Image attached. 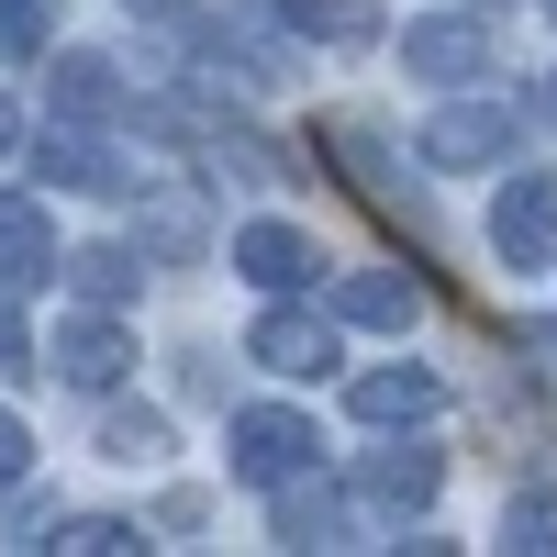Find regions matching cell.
I'll return each instance as SVG.
<instances>
[{"mask_svg": "<svg viewBox=\"0 0 557 557\" xmlns=\"http://www.w3.org/2000/svg\"><path fill=\"white\" fill-rule=\"evenodd\" d=\"M491 246H502V268H557V178H502Z\"/></svg>", "mask_w": 557, "mask_h": 557, "instance_id": "6da1fadb", "label": "cell"}, {"mask_svg": "<svg viewBox=\"0 0 557 557\" xmlns=\"http://www.w3.org/2000/svg\"><path fill=\"white\" fill-rule=\"evenodd\" d=\"M312 469V424L301 412H235V480H301Z\"/></svg>", "mask_w": 557, "mask_h": 557, "instance_id": "7a4b0ae2", "label": "cell"}, {"mask_svg": "<svg viewBox=\"0 0 557 557\" xmlns=\"http://www.w3.org/2000/svg\"><path fill=\"white\" fill-rule=\"evenodd\" d=\"M246 357L278 368V380H323V368H335V323H312V312H257Z\"/></svg>", "mask_w": 557, "mask_h": 557, "instance_id": "3957f363", "label": "cell"}, {"mask_svg": "<svg viewBox=\"0 0 557 557\" xmlns=\"http://www.w3.org/2000/svg\"><path fill=\"white\" fill-rule=\"evenodd\" d=\"M401 67H412V78H480V67H491V34H480V23H412V34H401Z\"/></svg>", "mask_w": 557, "mask_h": 557, "instance_id": "277c9868", "label": "cell"}, {"mask_svg": "<svg viewBox=\"0 0 557 557\" xmlns=\"http://www.w3.org/2000/svg\"><path fill=\"white\" fill-rule=\"evenodd\" d=\"M235 268L257 278V290H301L323 257H312V235H290V223H246V235H235Z\"/></svg>", "mask_w": 557, "mask_h": 557, "instance_id": "5b68a950", "label": "cell"}, {"mask_svg": "<svg viewBox=\"0 0 557 557\" xmlns=\"http://www.w3.org/2000/svg\"><path fill=\"white\" fill-rule=\"evenodd\" d=\"M45 268H57V235H45V212L0 190V290H34Z\"/></svg>", "mask_w": 557, "mask_h": 557, "instance_id": "8992f818", "label": "cell"}, {"mask_svg": "<svg viewBox=\"0 0 557 557\" xmlns=\"http://www.w3.org/2000/svg\"><path fill=\"white\" fill-rule=\"evenodd\" d=\"M335 312H346V323H391V335H401V323H424V278H391V268H357L346 290H335Z\"/></svg>", "mask_w": 557, "mask_h": 557, "instance_id": "52a82bcc", "label": "cell"}, {"mask_svg": "<svg viewBox=\"0 0 557 557\" xmlns=\"http://www.w3.org/2000/svg\"><path fill=\"white\" fill-rule=\"evenodd\" d=\"M502 146H513V123H502V112H480V101L435 112V134H424V157H446V168H491Z\"/></svg>", "mask_w": 557, "mask_h": 557, "instance_id": "ba28073f", "label": "cell"}, {"mask_svg": "<svg viewBox=\"0 0 557 557\" xmlns=\"http://www.w3.org/2000/svg\"><path fill=\"white\" fill-rule=\"evenodd\" d=\"M123 357H134V346L112 335L101 312H89V323H67V335H57V368H67L78 391H112V380H123Z\"/></svg>", "mask_w": 557, "mask_h": 557, "instance_id": "9c48e42d", "label": "cell"}, {"mask_svg": "<svg viewBox=\"0 0 557 557\" xmlns=\"http://www.w3.org/2000/svg\"><path fill=\"white\" fill-rule=\"evenodd\" d=\"M357 412H368V424H412V412H435V380H424V368H368Z\"/></svg>", "mask_w": 557, "mask_h": 557, "instance_id": "30bf717a", "label": "cell"}, {"mask_svg": "<svg viewBox=\"0 0 557 557\" xmlns=\"http://www.w3.org/2000/svg\"><path fill=\"white\" fill-rule=\"evenodd\" d=\"M368 502H391V513H424V502H435V457L424 446H391V457H368Z\"/></svg>", "mask_w": 557, "mask_h": 557, "instance_id": "8fae6325", "label": "cell"}, {"mask_svg": "<svg viewBox=\"0 0 557 557\" xmlns=\"http://www.w3.org/2000/svg\"><path fill=\"white\" fill-rule=\"evenodd\" d=\"M34 168L57 178V190H123V168H112L101 146H78V134H45V146H34Z\"/></svg>", "mask_w": 557, "mask_h": 557, "instance_id": "7c38bea8", "label": "cell"}, {"mask_svg": "<svg viewBox=\"0 0 557 557\" xmlns=\"http://www.w3.org/2000/svg\"><path fill=\"white\" fill-rule=\"evenodd\" d=\"M112 101H123V89H112L101 57H57V112H67V123H101Z\"/></svg>", "mask_w": 557, "mask_h": 557, "instance_id": "4fadbf2b", "label": "cell"}, {"mask_svg": "<svg viewBox=\"0 0 557 557\" xmlns=\"http://www.w3.org/2000/svg\"><path fill=\"white\" fill-rule=\"evenodd\" d=\"M335 535H346V513H335L323 491H290V502H278V546H335Z\"/></svg>", "mask_w": 557, "mask_h": 557, "instance_id": "5bb4252c", "label": "cell"}, {"mask_svg": "<svg viewBox=\"0 0 557 557\" xmlns=\"http://www.w3.org/2000/svg\"><path fill=\"white\" fill-rule=\"evenodd\" d=\"M290 23L323 34V45H368V34H380V12H357V0H290Z\"/></svg>", "mask_w": 557, "mask_h": 557, "instance_id": "9a60e30c", "label": "cell"}, {"mask_svg": "<svg viewBox=\"0 0 557 557\" xmlns=\"http://www.w3.org/2000/svg\"><path fill=\"white\" fill-rule=\"evenodd\" d=\"M502 546H524V557H557V491H524V502H513V524H502Z\"/></svg>", "mask_w": 557, "mask_h": 557, "instance_id": "2e32d148", "label": "cell"}, {"mask_svg": "<svg viewBox=\"0 0 557 557\" xmlns=\"http://www.w3.org/2000/svg\"><path fill=\"white\" fill-rule=\"evenodd\" d=\"M67 278H78L89 301H123V290H134V257H123V246H89V257H67Z\"/></svg>", "mask_w": 557, "mask_h": 557, "instance_id": "e0dca14e", "label": "cell"}, {"mask_svg": "<svg viewBox=\"0 0 557 557\" xmlns=\"http://www.w3.org/2000/svg\"><path fill=\"white\" fill-rule=\"evenodd\" d=\"M101 446L134 469V457H168V424H157V412H112V424H101Z\"/></svg>", "mask_w": 557, "mask_h": 557, "instance_id": "ac0fdd59", "label": "cell"}, {"mask_svg": "<svg viewBox=\"0 0 557 557\" xmlns=\"http://www.w3.org/2000/svg\"><path fill=\"white\" fill-rule=\"evenodd\" d=\"M45 0H0V57H45Z\"/></svg>", "mask_w": 557, "mask_h": 557, "instance_id": "d6986e66", "label": "cell"}, {"mask_svg": "<svg viewBox=\"0 0 557 557\" xmlns=\"http://www.w3.org/2000/svg\"><path fill=\"white\" fill-rule=\"evenodd\" d=\"M57 546H67V557H112V546H134V524H112V513H78Z\"/></svg>", "mask_w": 557, "mask_h": 557, "instance_id": "ffe728a7", "label": "cell"}, {"mask_svg": "<svg viewBox=\"0 0 557 557\" xmlns=\"http://www.w3.org/2000/svg\"><path fill=\"white\" fill-rule=\"evenodd\" d=\"M23 368H34V335H23L12 312H0V380H23Z\"/></svg>", "mask_w": 557, "mask_h": 557, "instance_id": "44dd1931", "label": "cell"}, {"mask_svg": "<svg viewBox=\"0 0 557 557\" xmlns=\"http://www.w3.org/2000/svg\"><path fill=\"white\" fill-rule=\"evenodd\" d=\"M12 480H23V424L0 412V491H12Z\"/></svg>", "mask_w": 557, "mask_h": 557, "instance_id": "7402d4cb", "label": "cell"}, {"mask_svg": "<svg viewBox=\"0 0 557 557\" xmlns=\"http://www.w3.org/2000/svg\"><path fill=\"white\" fill-rule=\"evenodd\" d=\"M0 146H12V101H0Z\"/></svg>", "mask_w": 557, "mask_h": 557, "instance_id": "603a6c76", "label": "cell"}, {"mask_svg": "<svg viewBox=\"0 0 557 557\" xmlns=\"http://www.w3.org/2000/svg\"><path fill=\"white\" fill-rule=\"evenodd\" d=\"M546 12H557V0H546Z\"/></svg>", "mask_w": 557, "mask_h": 557, "instance_id": "cb8c5ba5", "label": "cell"}]
</instances>
